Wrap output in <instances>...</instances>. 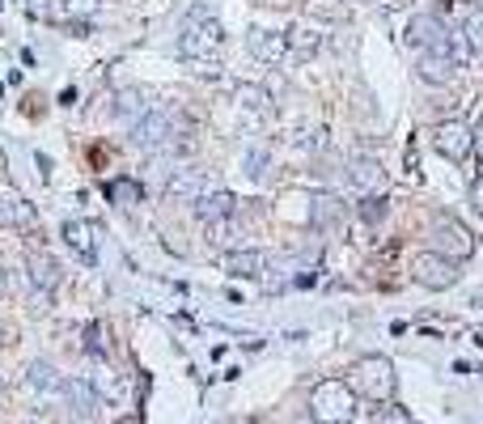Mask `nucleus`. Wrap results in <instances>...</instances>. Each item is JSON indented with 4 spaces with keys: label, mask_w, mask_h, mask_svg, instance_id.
Instances as JSON below:
<instances>
[{
    "label": "nucleus",
    "mask_w": 483,
    "mask_h": 424,
    "mask_svg": "<svg viewBox=\"0 0 483 424\" xmlns=\"http://www.w3.org/2000/svg\"><path fill=\"white\" fill-rule=\"evenodd\" d=\"M191 131V119L178 111V106H157V111H145L131 128V145L148 148V153H174Z\"/></svg>",
    "instance_id": "1"
},
{
    "label": "nucleus",
    "mask_w": 483,
    "mask_h": 424,
    "mask_svg": "<svg viewBox=\"0 0 483 424\" xmlns=\"http://www.w3.org/2000/svg\"><path fill=\"white\" fill-rule=\"evenodd\" d=\"M225 47V30L221 21L208 13V9H195L187 21H182V38H178V51L182 60H195V64H212Z\"/></svg>",
    "instance_id": "2"
},
{
    "label": "nucleus",
    "mask_w": 483,
    "mask_h": 424,
    "mask_svg": "<svg viewBox=\"0 0 483 424\" xmlns=\"http://www.w3.org/2000/svg\"><path fill=\"white\" fill-rule=\"evenodd\" d=\"M309 416L314 424H352L356 420V391L348 382H318L314 394H309Z\"/></svg>",
    "instance_id": "3"
},
{
    "label": "nucleus",
    "mask_w": 483,
    "mask_h": 424,
    "mask_svg": "<svg viewBox=\"0 0 483 424\" xmlns=\"http://www.w3.org/2000/svg\"><path fill=\"white\" fill-rule=\"evenodd\" d=\"M356 386L373 403H390L394 399V365L386 357H365L356 365Z\"/></svg>",
    "instance_id": "4"
},
{
    "label": "nucleus",
    "mask_w": 483,
    "mask_h": 424,
    "mask_svg": "<svg viewBox=\"0 0 483 424\" xmlns=\"http://www.w3.org/2000/svg\"><path fill=\"white\" fill-rule=\"evenodd\" d=\"M411 276H416L424 289H450V284H458V259L436 255V250H424V255H416V263H411Z\"/></svg>",
    "instance_id": "5"
},
{
    "label": "nucleus",
    "mask_w": 483,
    "mask_h": 424,
    "mask_svg": "<svg viewBox=\"0 0 483 424\" xmlns=\"http://www.w3.org/2000/svg\"><path fill=\"white\" fill-rule=\"evenodd\" d=\"M433 148L441 153V157H450V162H467V153H470V128L462 123V119H445V123H436Z\"/></svg>",
    "instance_id": "6"
},
{
    "label": "nucleus",
    "mask_w": 483,
    "mask_h": 424,
    "mask_svg": "<svg viewBox=\"0 0 483 424\" xmlns=\"http://www.w3.org/2000/svg\"><path fill=\"white\" fill-rule=\"evenodd\" d=\"M445 38H450V30H445V21L433 13H419L407 21V43L416 51H441L445 47Z\"/></svg>",
    "instance_id": "7"
},
{
    "label": "nucleus",
    "mask_w": 483,
    "mask_h": 424,
    "mask_svg": "<svg viewBox=\"0 0 483 424\" xmlns=\"http://www.w3.org/2000/svg\"><path fill=\"white\" fill-rule=\"evenodd\" d=\"M433 250L436 255H450V259H462V255H470V233L458 225V221H436Z\"/></svg>",
    "instance_id": "8"
},
{
    "label": "nucleus",
    "mask_w": 483,
    "mask_h": 424,
    "mask_svg": "<svg viewBox=\"0 0 483 424\" xmlns=\"http://www.w3.org/2000/svg\"><path fill=\"white\" fill-rule=\"evenodd\" d=\"M26 276H30L34 289L51 293V289L64 280V267H60V259H55V255H47V250H30V259H26Z\"/></svg>",
    "instance_id": "9"
},
{
    "label": "nucleus",
    "mask_w": 483,
    "mask_h": 424,
    "mask_svg": "<svg viewBox=\"0 0 483 424\" xmlns=\"http://www.w3.org/2000/svg\"><path fill=\"white\" fill-rule=\"evenodd\" d=\"M246 47H250V55L263 60V64H284V60H289V38L275 34V30H250Z\"/></svg>",
    "instance_id": "10"
},
{
    "label": "nucleus",
    "mask_w": 483,
    "mask_h": 424,
    "mask_svg": "<svg viewBox=\"0 0 483 424\" xmlns=\"http://www.w3.org/2000/svg\"><path fill=\"white\" fill-rule=\"evenodd\" d=\"M238 111L246 123H263V119H272V94L267 89H258V85H238Z\"/></svg>",
    "instance_id": "11"
},
{
    "label": "nucleus",
    "mask_w": 483,
    "mask_h": 424,
    "mask_svg": "<svg viewBox=\"0 0 483 424\" xmlns=\"http://www.w3.org/2000/svg\"><path fill=\"white\" fill-rule=\"evenodd\" d=\"M419 77L433 81V85H445V81L458 77V60H453L445 47L441 51H419Z\"/></svg>",
    "instance_id": "12"
},
{
    "label": "nucleus",
    "mask_w": 483,
    "mask_h": 424,
    "mask_svg": "<svg viewBox=\"0 0 483 424\" xmlns=\"http://www.w3.org/2000/svg\"><path fill=\"white\" fill-rule=\"evenodd\" d=\"M238 212V199L233 191H204V196L195 199V216L208 225V221H229Z\"/></svg>",
    "instance_id": "13"
},
{
    "label": "nucleus",
    "mask_w": 483,
    "mask_h": 424,
    "mask_svg": "<svg viewBox=\"0 0 483 424\" xmlns=\"http://www.w3.org/2000/svg\"><path fill=\"white\" fill-rule=\"evenodd\" d=\"M64 394H68V416L72 420H94L97 394L89 382H64Z\"/></svg>",
    "instance_id": "14"
},
{
    "label": "nucleus",
    "mask_w": 483,
    "mask_h": 424,
    "mask_svg": "<svg viewBox=\"0 0 483 424\" xmlns=\"http://www.w3.org/2000/svg\"><path fill=\"white\" fill-rule=\"evenodd\" d=\"M309 221L318 229H335L343 221V199L331 196V191H318V196L309 199Z\"/></svg>",
    "instance_id": "15"
},
{
    "label": "nucleus",
    "mask_w": 483,
    "mask_h": 424,
    "mask_svg": "<svg viewBox=\"0 0 483 424\" xmlns=\"http://www.w3.org/2000/svg\"><path fill=\"white\" fill-rule=\"evenodd\" d=\"M284 38H289V55H292V60H301V64L314 60V55L322 51V34L314 30V26H292Z\"/></svg>",
    "instance_id": "16"
},
{
    "label": "nucleus",
    "mask_w": 483,
    "mask_h": 424,
    "mask_svg": "<svg viewBox=\"0 0 483 424\" xmlns=\"http://www.w3.org/2000/svg\"><path fill=\"white\" fill-rule=\"evenodd\" d=\"M225 272L229 276H242V280H255L267 272V259L258 250H229L225 255Z\"/></svg>",
    "instance_id": "17"
},
{
    "label": "nucleus",
    "mask_w": 483,
    "mask_h": 424,
    "mask_svg": "<svg viewBox=\"0 0 483 424\" xmlns=\"http://www.w3.org/2000/svg\"><path fill=\"white\" fill-rule=\"evenodd\" d=\"M348 179L360 187V191H369L382 182V162L373 157V153H352V162H348Z\"/></svg>",
    "instance_id": "18"
},
{
    "label": "nucleus",
    "mask_w": 483,
    "mask_h": 424,
    "mask_svg": "<svg viewBox=\"0 0 483 424\" xmlns=\"http://www.w3.org/2000/svg\"><path fill=\"white\" fill-rule=\"evenodd\" d=\"M26 386L30 391H47V394H55V391H64V377H60V369L51 365V360H30V369H26Z\"/></svg>",
    "instance_id": "19"
},
{
    "label": "nucleus",
    "mask_w": 483,
    "mask_h": 424,
    "mask_svg": "<svg viewBox=\"0 0 483 424\" xmlns=\"http://www.w3.org/2000/svg\"><path fill=\"white\" fill-rule=\"evenodd\" d=\"M145 111H148V102H145V94H140V89H119V94H114V102H111L114 119H140Z\"/></svg>",
    "instance_id": "20"
},
{
    "label": "nucleus",
    "mask_w": 483,
    "mask_h": 424,
    "mask_svg": "<svg viewBox=\"0 0 483 424\" xmlns=\"http://www.w3.org/2000/svg\"><path fill=\"white\" fill-rule=\"evenodd\" d=\"M170 196H187V199H199L204 196V170H182L170 179Z\"/></svg>",
    "instance_id": "21"
},
{
    "label": "nucleus",
    "mask_w": 483,
    "mask_h": 424,
    "mask_svg": "<svg viewBox=\"0 0 483 424\" xmlns=\"http://www.w3.org/2000/svg\"><path fill=\"white\" fill-rule=\"evenodd\" d=\"M64 238H68V246H77L85 259H94V229L85 225V221H68V225H64Z\"/></svg>",
    "instance_id": "22"
},
{
    "label": "nucleus",
    "mask_w": 483,
    "mask_h": 424,
    "mask_svg": "<svg viewBox=\"0 0 483 424\" xmlns=\"http://www.w3.org/2000/svg\"><path fill=\"white\" fill-rule=\"evenodd\" d=\"M106 196L114 199V204H123V208H131V204H140V182H131V179H114L111 187H106Z\"/></svg>",
    "instance_id": "23"
},
{
    "label": "nucleus",
    "mask_w": 483,
    "mask_h": 424,
    "mask_svg": "<svg viewBox=\"0 0 483 424\" xmlns=\"http://www.w3.org/2000/svg\"><path fill=\"white\" fill-rule=\"evenodd\" d=\"M462 30H467L470 47L483 51V4H470L467 13H462Z\"/></svg>",
    "instance_id": "24"
},
{
    "label": "nucleus",
    "mask_w": 483,
    "mask_h": 424,
    "mask_svg": "<svg viewBox=\"0 0 483 424\" xmlns=\"http://www.w3.org/2000/svg\"><path fill=\"white\" fill-rule=\"evenodd\" d=\"M386 212H390L386 196H365V204H360V221H365V225H377V221H386Z\"/></svg>",
    "instance_id": "25"
},
{
    "label": "nucleus",
    "mask_w": 483,
    "mask_h": 424,
    "mask_svg": "<svg viewBox=\"0 0 483 424\" xmlns=\"http://www.w3.org/2000/svg\"><path fill=\"white\" fill-rule=\"evenodd\" d=\"M263 170H267V148H250V153H246V174H250V179H263Z\"/></svg>",
    "instance_id": "26"
},
{
    "label": "nucleus",
    "mask_w": 483,
    "mask_h": 424,
    "mask_svg": "<svg viewBox=\"0 0 483 424\" xmlns=\"http://www.w3.org/2000/svg\"><path fill=\"white\" fill-rule=\"evenodd\" d=\"M4 212H9L13 221H21V225H30V221H34V208H30V204H26V199H13V204H9V208H4Z\"/></svg>",
    "instance_id": "27"
},
{
    "label": "nucleus",
    "mask_w": 483,
    "mask_h": 424,
    "mask_svg": "<svg viewBox=\"0 0 483 424\" xmlns=\"http://www.w3.org/2000/svg\"><path fill=\"white\" fill-rule=\"evenodd\" d=\"M470 208H475V212L483 216V174H479L475 182H470Z\"/></svg>",
    "instance_id": "28"
},
{
    "label": "nucleus",
    "mask_w": 483,
    "mask_h": 424,
    "mask_svg": "<svg viewBox=\"0 0 483 424\" xmlns=\"http://www.w3.org/2000/svg\"><path fill=\"white\" fill-rule=\"evenodd\" d=\"M17 340V326L13 323H4V318H0V348H9V343Z\"/></svg>",
    "instance_id": "29"
},
{
    "label": "nucleus",
    "mask_w": 483,
    "mask_h": 424,
    "mask_svg": "<svg viewBox=\"0 0 483 424\" xmlns=\"http://www.w3.org/2000/svg\"><path fill=\"white\" fill-rule=\"evenodd\" d=\"M470 153H479L483 157V123L479 128H470Z\"/></svg>",
    "instance_id": "30"
},
{
    "label": "nucleus",
    "mask_w": 483,
    "mask_h": 424,
    "mask_svg": "<svg viewBox=\"0 0 483 424\" xmlns=\"http://www.w3.org/2000/svg\"><path fill=\"white\" fill-rule=\"evenodd\" d=\"M4 289H9V280H4V272H0V297H4Z\"/></svg>",
    "instance_id": "31"
},
{
    "label": "nucleus",
    "mask_w": 483,
    "mask_h": 424,
    "mask_svg": "<svg viewBox=\"0 0 483 424\" xmlns=\"http://www.w3.org/2000/svg\"><path fill=\"white\" fill-rule=\"evenodd\" d=\"M246 424H258V420H246Z\"/></svg>",
    "instance_id": "32"
}]
</instances>
